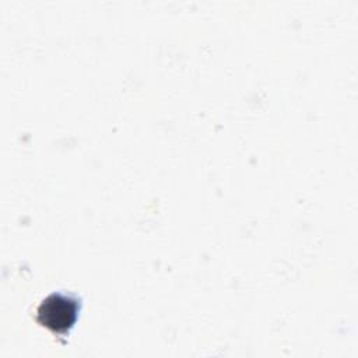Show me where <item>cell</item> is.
Returning <instances> with one entry per match:
<instances>
[{
  "label": "cell",
  "mask_w": 358,
  "mask_h": 358,
  "mask_svg": "<svg viewBox=\"0 0 358 358\" xmlns=\"http://www.w3.org/2000/svg\"><path fill=\"white\" fill-rule=\"evenodd\" d=\"M80 301L64 292L48 295L36 309V322L57 336H67L73 329L78 312Z\"/></svg>",
  "instance_id": "6da1fadb"
}]
</instances>
